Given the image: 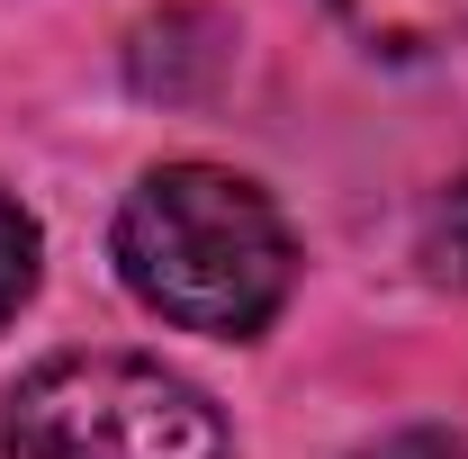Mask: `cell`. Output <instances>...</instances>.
<instances>
[{"instance_id": "3", "label": "cell", "mask_w": 468, "mask_h": 459, "mask_svg": "<svg viewBox=\"0 0 468 459\" xmlns=\"http://www.w3.org/2000/svg\"><path fill=\"white\" fill-rule=\"evenodd\" d=\"M334 18L388 63H423L468 37V0H334Z\"/></svg>"}, {"instance_id": "4", "label": "cell", "mask_w": 468, "mask_h": 459, "mask_svg": "<svg viewBox=\"0 0 468 459\" xmlns=\"http://www.w3.org/2000/svg\"><path fill=\"white\" fill-rule=\"evenodd\" d=\"M37 262H46V234H37V217L0 189V325L37 297Z\"/></svg>"}, {"instance_id": "2", "label": "cell", "mask_w": 468, "mask_h": 459, "mask_svg": "<svg viewBox=\"0 0 468 459\" xmlns=\"http://www.w3.org/2000/svg\"><path fill=\"white\" fill-rule=\"evenodd\" d=\"M9 459H234L207 388L144 351H63L0 397Z\"/></svg>"}, {"instance_id": "6", "label": "cell", "mask_w": 468, "mask_h": 459, "mask_svg": "<svg viewBox=\"0 0 468 459\" xmlns=\"http://www.w3.org/2000/svg\"><path fill=\"white\" fill-rule=\"evenodd\" d=\"M360 459H468V442L423 423V432H397V442H378V451H360Z\"/></svg>"}, {"instance_id": "1", "label": "cell", "mask_w": 468, "mask_h": 459, "mask_svg": "<svg viewBox=\"0 0 468 459\" xmlns=\"http://www.w3.org/2000/svg\"><path fill=\"white\" fill-rule=\"evenodd\" d=\"M117 280L180 334L252 343L297 288V234L261 180L226 163H163L117 208Z\"/></svg>"}, {"instance_id": "5", "label": "cell", "mask_w": 468, "mask_h": 459, "mask_svg": "<svg viewBox=\"0 0 468 459\" xmlns=\"http://www.w3.org/2000/svg\"><path fill=\"white\" fill-rule=\"evenodd\" d=\"M423 262H432V280L468 288V180H451V189L432 198V217H423Z\"/></svg>"}]
</instances>
